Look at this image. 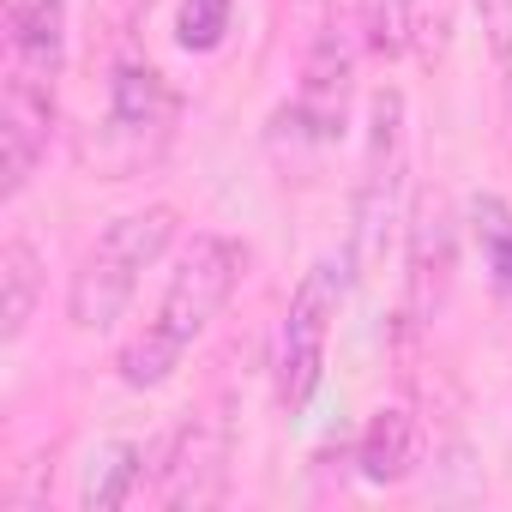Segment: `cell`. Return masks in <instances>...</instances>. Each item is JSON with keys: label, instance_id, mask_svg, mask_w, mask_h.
Wrapping results in <instances>:
<instances>
[{"label": "cell", "instance_id": "obj_1", "mask_svg": "<svg viewBox=\"0 0 512 512\" xmlns=\"http://www.w3.org/2000/svg\"><path fill=\"white\" fill-rule=\"evenodd\" d=\"M241 272H247V247L241 241H229V235H193V247L181 253V272L169 278V290H163V308H157V320H145V332L121 350V380L127 386H163L175 368H181V356L193 350V338L217 320V308L235 296V284H241Z\"/></svg>", "mask_w": 512, "mask_h": 512}, {"label": "cell", "instance_id": "obj_2", "mask_svg": "<svg viewBox=\"0 0 512 512\" xmlns=\"http://www.w3.org/2000/svg\"><path fill=\"white\" fill-rule=\"evenodd\" d=\"M175 229H181L175 205H145V211L115 217V223L91 241V253L79 260V272H73L67 320H73L79 332H109V326L127 314V302H133L139 278H145V272L163 260V253H169Z\"/></svg>", "mask_w": 512, "mask_h": 512}, {"label": "cell", "instance_id": "obj_3", "mask_svg": "<svg viewBox=\"0 0 512 512\" xmlns=\"http://www.w3.org/2000/svg\"><path fill=\"white\" fill-rule=\"evenodd\" d=\"M175 133V91L163 85L157 67L145 61H121L109 73V121L97 133V169L109 181H127L133 169H145L151 157H163Z\"/></svg>", "mask_w": 512, "mask_h": 512}, {"label": "cell", "instance_id": "obj_4", "mask_svg": "<svg viewBox=\"0 0 512 512\" xmlns=\"http://www.w3.org/2000/svg\"><path fill=\"white\" fill-rule=\"evenodd\" d=\"M338 302H344V272H338V260H320V266L302 278V290H296V302H290V314H284V326H278L272 380H278V404H284L290 416H302V410L314 404V392H320L326 338H332Z\"/></svg>", "mask_w": 512, "mask_h": 512}, {"label": "cell", "instance_id": "obj_5", "mask_svg": "<svg viewBox=\"0 0 512 512\" xmlns=\"http://www.w3.org/2000/svg\"><path fill=\"white\" fill-rule=\"evenodd\" d=\"M398 169H404V97L380 91L368 109V169H362V193H356V260L368 266L392 217H398Z\"/></svg>", "mask_w": 512, "mask_h": 512}, {"label": "cell", "instance_id": "obj_6", "mask_svg": "<svg viewBox=\"0 0 512 512\" xmlns=\"http://www.w3.org/2000/svg\"><path fill=\"white\" fill-rule=\"evenodd\" d=\"M49 133H55V85L37 79V73H19L7 67V91H0V193L19 199L37 157L49 151Z\"/></svg>", "mask_w": 512, "mask_h": 512}, {"label": "cell", "instance_id": "obj_7", "mask_svg": "<svg viewBox=\"0 0 512 512\" xmlns=\"http://www.w3.org/2000/svg\"><path fill=\"white\" fill-rule=\"evenodd\" d=\"M229 476V422L223 416H193L175 428L157 464V500L163 506H211Z\"/></svg>", "mask_w": 512, "mask_h": 512}, {"label": "cell", "instance_id": "obj_8", "mask_svg": "<svg viewBox=\"0 0 512 512\" xmlns=\"http://www.w3.org/2000/svg\"><path fill=\"white\" fill-rule=\"evenodd\" d=\"M344 115H350V43H344V31H320L314 55L302 67L296 109H284V121H296V133L326 145L344 133Z\"/></svg>", "mask_w": 512, "mask_h": 512}, {"label": "cell", "instance_id": "obj_9", "mask_svg": "<svg viewBox=\"0 0 512 512\" xmlns=\"http://www.w3.org/2000/svg\"><path fill=\"white\" fill-rule=\"evenodd\" d=\"M446 278H452V217L440 193H422L416 223H410V314L416 320L440 308Z\"/></svg>", "mask_w": 512, "mask_h": 512}, {"label": "cell", "instance_id": "obj_10", "mask_svg": "<svg viewBox=\"0 0 512 512\" xmlns=\"http://www.w3.org/2000/svg\"><path fill=\"white\" fill-rule=\"evenodd\" d=\"M7 49L19 73L55 85L67 61V7L61 0H7Z\"/></svg>", "mask_w": 512, "mask_h": 512}, {"label": "cell", "instance_id": "obj_11", "mask_svg": "<svg viewBox=\"0 0 512 512\" xmlns=\"http://www.w3.org/2000/svg\"><path fill=\"white\" fill-rule=\"evenodd\" d=\"M416 458H422L416 416H410V410H374L368 428H362V440H356V470H362L368 482L392 488V482H404V476L416 470Z\"/></svg>", "mask_w": 512, "mask_h": 512}, {"label": "cell", "instance_id": "obj_12", "mask_svg": "<svg viewBox=\"0 0 512 512\" xmlns=\"http://www.w3.org/2000/svg\"><path fill=\"white\" fill-rule=\"evenodd\" d=\"M37 296H43V260L25 235H13L0 247V338L19 344L31 314H37Z\"/></svg>", "mask_w": 512, "mask_h": 512}, {"label": "cell", "instance_id": "obj_13", "mask_svg": "<svg viewBox=\"0 0 512 512\" xmlns=\"http://www.w3.org/2000/svg\"><path fill=\"white\" fill-rule=\"evenodd\" d=\"M145 446H133V440H109L97 458H91V470H85V506L91 512H115V506H127L133 494H139V482H145Z\"/></svg>", "mask_w": 512, "mask_h": 512}, {"label": "cell", "instance_id": "obj_14", "mask_svg": "<svg viewBox=\"0 0 512 512\" xmlns=\"http://www.w3.org/2000/svg\"><path fill=\"white\" fill-rule=\"evenodd\" d=\"M470 235L482 247V272L494 278V290L512 296V205L500 193H476L470 199Z\"/></svg>", "mask_w": 512, "mask_h": 512}, {"label": "cell", "instance_id": "obj_15", "mask_svg": "<svg viewBox=\"0 0 512 512\" xmlns=\"http://www.w3.org/2000/svg\"><path fill=\"white\" fill-rule=\"evenodd\" d=\"M229 19H235V0H181V13H175V43H181L187 55H211V49H223Z\"/></svg>", "mask_w": 512, "mask_h": 512}, {"label": "cell", "instance_id": "obj_16", "mask_svg": "<svg viewBox=\"0 0 512 512\" xmlns=\"http://www.w3.org/2000/svg\"><path fill=\"white\" fill-rule=\"evenodd\" d=\"M416 25V0H362V37L374 55H404Z\"/></svg>", "mask_w": 512, "mask_h": 512}, {"label": "cell", "instance_id": "obj_17", "mask_svg": "<svg viewBox=\"0 0 512 512\" xmlns=\"http://www.w3.org/2000/svg\"><path fill=\"white\" fill-rule=\"evenodd\" d=\"M476 19H482V31H488L494 61L512 73V0H476Z\"/></svg>", "mask_w": 512, "mask_h": 512}, {"label": "cell", "instance_id": "obj_18", "mask_svg": "<svg viewBox=\"0 0 512 512\" xmlns=\"http://www.w3.org/2000/svg\"><path fill=\"white\" fill-rule=\"evenodd\" d=\"M296 7H308V13H314V7H320V0H296Z\"/></svg>", "mask_w": 512, "mask_h": 512}]
</instances>
